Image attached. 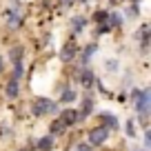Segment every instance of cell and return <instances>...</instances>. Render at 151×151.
I'll list each match as a JSON object with an SVG mask.
<instances>
[{"label": "cell", "instance_id": "obj_11", "mask_svg": "<svg viewBox=\"0 0 151 151\" xmlns=\"http://www.w3.org/2000/svg\"><path fill=\"white\" fill-rule=\"evenodd\" d=\"M71 27H73V31H82V27H85V18H78V16H76L73 20H71Z\"/></svg>", "mask_w": 151, "mask_h": 151}, {"label": "cell", "instance_id": "obj_16", "mask_svg": "<svg viewBox=\"0 0 151 151\" xmlns=\"http://www.w3.org/2000/svg\"><path fill=\"white\" fill-rule=\"evenodd\" d=\"M76 151H91V145H85V142H80V145L76 147Z\"/></svg>", "mask_w": 151, "mask_h": 151}, {"label": "cell", "instance_id": "obj_15", "mask_svg": "<svg viewBox=\"0 0 151 151\" xmlns=\"http://www.w3.org/2000/svg\"><path fill=\"white\" fill-rule=\"evenodd\" d=\"M7 93H9V96H16V93H18V80H16V78L9 82V87H7Z\"/></svg>", "mask_w": 151, "mask_h": 151}, {"label": "cell", "instance_id": "obj_6", "mask_svg": "<svg viewBox=\"0 0 151 151\" xmlns=\"http://www.w3.org/2000/svg\"><path fill=\"white\" fill-rule=\"evenodd\" d=\"M5 20H7V24H9V27H18L20 24V18H18V14H16L14 9H9L5 14Z\"/></svg>", "mask_w": 151, "mask_h": 151}, {"label": "cell", "instance_id": "obj_5", "mask_svg": "<svg viewBox=\"0 0 151 151\" xmlns=\"http://www.w3.org/2000/svg\"><path fill=\"white\" fill-rule=\"evenodd\" d=\"M76 51H78V47H76V42H67L65 47H62V51H60V58L65 62H69L71 58L76 56Z\"/></svg>", "mask_w": 151, "mask_h": 151}, {"label": "cell", "instance_id": "obj_13", "mask_svg": "<svg viewBox=\"0 0 151 151\" xmlns=\"http://www.w3.org/2000/svg\"><path fill=\"white\" fill-rule=\"evenodd\" d=\"M127 133H129V138H136L138 136V127H136L133 120H129V122H127Z\"/></svg>", "mask_w": 151, "mask_h": 151}, {"label": "cell", "instance_id": "obj_10", "mask_svg": "<svg viewBox=\"0 0 151 151\" xmlns=\"http://www.w3.org/2000/svg\"><path fill=\"white\" fill-rule=\"evenodd\" d=\"M38 147H40V149H42V151H49V149H51V147H53V138H51V136H45L42 140L38 142Z\"/></svg>", "mask_w": 151, "mask_h": 151}, {"label": "cell", "instance_id": "obj_9", "mask_svg": "<svg viewBox=\"0 0 151 151\" xmlns=\"http://www.w3.org/2000/svg\"><path fill=\"white\" fill-rule=\"evenodd\" d=\"M80 82H82L85 87H91V82H93V76H91V71L82 69V73H80Z\"/></svg>", "mask_w": 151, "mask_h": 151}, {"label": "cell", "instance_id": "obj_4", "mask_svg": "<svg viewBox=\"0 0 151 151\" xmlns=\"http://www.w3.org/2000/svg\"><path fill=\"white\" fill-rule=\"evenodd\" d=\"M62 122L65 124H76L78 122V120H80V113L78 111H73V109H65V111H62Z\"/></svg>", "mask_w": 151, "mask_h": 151}, {"label": "cell", "instance_id": "obj_20", "mask_svg": "<svg viewBox=\"0 0 151 151\" xmlns=\"http://www.w3.org/2000/svg\"><path fill=\"white\" fill-rule=\"evenodd\" d=\"M2 62H5V60H2V58H0V71H2V67H5V65H2Z\"/></svg>", "mask_w": 151, "mask_h": 151}, {"label": "cell", "instance_id": "obj_8", "mask_svg": "<svg viewBox=\"0 0 151 151\" xmlns=\"http://www.w3.org/2000/svg\"><path fill=\"white\" fill-rule=\"evenodd\" d=\"M91 109H93V102H91V98H85V100H82V111H78V113H80V118L89 116Z\"/></svg>", "mask_w": 151, "mask_h": 151}, {"label": "cell", "instance_id": "obj_21", "mask_svg": "<svg viewBox=\"0 0 151 151\" xmlns=\"http://www.w3.org/2000/svg\"><path fill=\"white\" fill-rule=\"evenodd\" d=\"M69 2H71V0H62V5H69Z\"/></svg>", "mask_w": 151, "mask_h": 151}, {"label": "cell", "instance_id": "obj_17", "mask_svg": "<svg viewBox=\"0 0 151 151\" xmlns=\"http://www.w3.org/2000/svg\"><path fill=\"white\" fill-rule=\"evenodd\" d=\"M107 69H109V71L118 69V62H116V60H107Z\"/></svg>", "mask_w": 151, "mask_h": 151}, {"label": "cell", "instance_id": "obj_14", "mask_svg": "<svg viewBox=\"0 0 151 151\" xmlns=\"http://www.w3.org/2000/svg\"><path fill=\"white\" fill-rule=\"evenodd\" d=\"M62 100H65V102L76 100V91H73V89H65V91H62Z\"/></svg>", "mask_w": 151, "mask_h": 151}, {"label": "cell", "instance_id": "obj_19", "mask_svg": "<svg viewBox=\"0 0 151 151\" xmlns=\"http://www.w3.org/2000/svg\"><path fill=\"white\" fill-rule=\"evenodd\" d=\"M111 24H120V16H118V14L111 16Z\"/></svg>", "mask_w": 151, "mask_h": 151}, {"label": "cell", "instance_id": "obj_2", "mask_svg": "<svg viewBox=\"0 0 151 151\" xmlns=\"http://www.w3.org/2000/svg\"><path fill=\"white\" fill-rule=\"evenodd\" d=\"M53 111H56V102H53V100L40 98L33 104V113H36V116H45V113H53Z\"/></svg>", "mask_w": 151, "mask_h": 151}, {"label": "cell", "instance_id": "obj_7", "mask_svg": "<svg viewBox=\"0 0 151 151\" xmlns=\"http://www.w3.org/2000/svg\"><path fill=\"white\" fill-rule=\"evenodd\" d=\"M102 120H104V124H107V129H116L118 127V118L111 116V113H102Z\"/></svg>", "mask_w": 151, "mask_h": 151}, {"label": "cell", "instance_id": "obj_12", "mask_svg": "<svg viewBox=\"0 0 151 151\" xmlns=\"http://www.w3.org/2000/svg\"><path fill=\"white\" fill-rule=\"evenodd\" d=\"M65 127H67V124H65V122H62V120H56V122H53V124H51V133H53V136H56V133H60V131H65Z\"/></svg>", "mask_w": 151, "mask_h": 151}, {"label": "cell", "instance_id": "obj_18", "mask_svg": "<svg viewBox=\"0 0 151 151\" xmlns=\"http://www.w3.org/2000/svg\"><path fill=\"white\" fill-rule=\"evenodd\" d=\"M104 22V20H107V14H104V11H100V14H96V22Z\"/></svg>", "mask_w": 151, "mask_h": 151}, {"label": "cell", "instance_id": "obj_3", "mask_svg": "<svg viewBox=\"0 0 151 151\" xmlns=\"http://www.w3.org/2000/svg\"><path fill=\"white\" fill-rule=\"evenodd\" d=\"M107 136H109V129L107 127H98V129H93V131L89 133V142L91 145H102V142L107 140Z\"/></svg>", "mask_w": 151, "mask_h": 151}, {"label": "cell", "instance_id": "obj_22", "mask_svg": "<svg viewBox=\"0 0 151 151\" xmlns=\"http://www.w3.org/2000/svg\"><path fill=\"white\" fill-rule=\"evenodd\" d=\"M80 2H91V0H80Z\"/></svg>", "mask_w": 151, "mask_h": 151}, {"label": "cell", "instance_id": "obj_1", "mask_svg": "<svg viewBox=\"0 0 151 151\" xmlns=\"http://www.w3.org/2000/svg\"><path fill=\"white\" fill-rule=\"evenodd\" d=\"M136 107L140 111L142 120H147V113H149V107H151V91H140V96L136 100Z\"/></svg>", "mask_w": 151, "mask_h": 151}]
</instances>
